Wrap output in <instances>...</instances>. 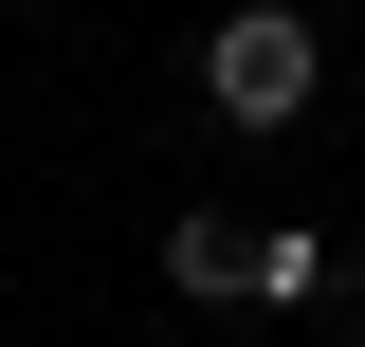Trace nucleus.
I'll return each instance as SVG.
<instances>
[{
    "instance_id": "nucleus-1",
    "label": "nucleus",
    "mask_w": 365,
    "mask_h": 347,
    "mask_svg": "<svg viewBox=\"0 0 365 347\" xmlns=\"http://www.w3.org/2000/svg\"><path fill=\"white\" fill-rule=\"evenodd\" d=\"M311 19H292V0H237L220 37H201V91H220V129H311Z\"/></svg>"
},
{
    "instance_id": "nucleus-2",
    "label": "nucleus",
    "mask_w": 365,
    "mask_h": 347,
    "mask_svg": "<svg viewBox=\"0 0 365 347\" xmlns=\"http://www.w3.org/2000/svg\"><path fill=\"white\" fill-rule=\"evenodd\" d=\"M165 293H201V311H292V293H329V238H256V219H165Z\"/></svg>"
}]
</instances>
